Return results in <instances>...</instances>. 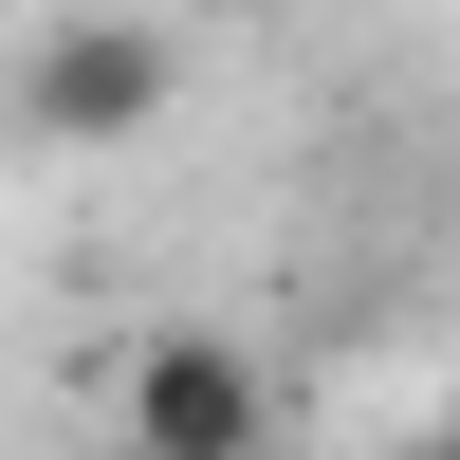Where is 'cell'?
<instances>
[{
    "label": "cell",
    "instance_id": "1",
    "mask_svg": "<svg viewBox=\"0 0 460 460\" xmlns=\"http://www.w3.org/2000/svg\"><path fill=\"white\" fill-rule=\"evenodd\" d=\"M166 93H184V37H166V19H56V37L19 56V129H37V147H129Z\"/></svg>",
    "mask_w": 460,
    "mask_h": 460
},
{
    "label": "cell",
    "instance_id": "2",
    "mask_svg": "<svg viewBox=\"0 0 460 460\" xmlns=\"http://www.w3.org/2000/svg\"><path fill=\"white\" fill-rule=\"evenodd\" d=\"M258 350H221V332H147L129 350V460H258Z\"/></svg>",
    "mask_w": 460,
    "mask_h": 460
},
{
    "label": "cell",
    "instance_id": "3",
    "mask_svg": "<svg viewBox=\"0 0 460 460\" xmlns=\"http://www.w3.org/2000/svg\"><path fill=\"white\" fill-rule=\"evenodd\" d=\"M240 19H314V0H240Z\"/></svg>",
    "mask_w": 460,
    "mask_h": 460
},
{
    "label": "cell",
    "instance_id": "4",
    "mask_svg": "<svg viewBox=\"0 0 460 460\" xmlns=\"http://www.w3.org/2000/svg\"><path fill=\"white\" fill-rule=\"evenodd\" d=\"M424 460H460V442H424Z\"/></svg>",
    "mask_w": 460,
    "mask_h": 460
}]
</instances>
